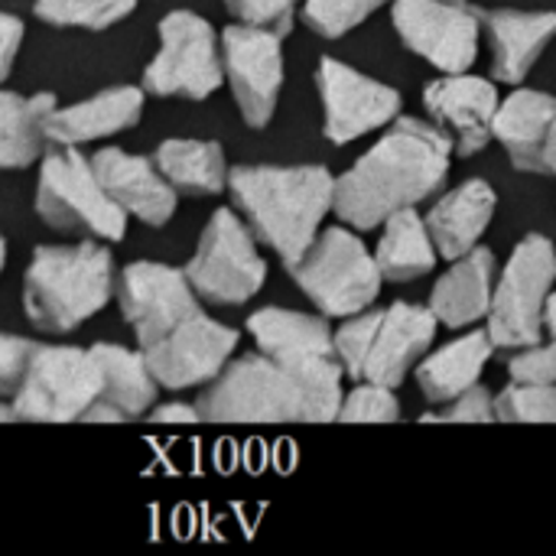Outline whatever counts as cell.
Segmentation results:
<instances>
[{
	"label": "cell",
	"mask_w": 556,
	"mask_h": 556,
	"mask_svg": "<svg viewBox=\"0 0 556 556\" xmlns=\"http://www.w3.org/2000/svg\"><path fill=\"white\" fill-rule=\"evenodd\" d=\"M257 352L274 358L303 394V424H336L345 397V368L336 352V329L323 313L264 306L248 316Z\"/></svg>",
	"instance_id": "4"
},
{
	"label": "cell",
	"mask_w": 556,
	"mask_h": 556,
	"mask_svg": "<svg viewBox=\"0 0 556 556\" xmlns=\"http://www.w3.org/2000/svg\"><path fill=\"white\" fill-rule=\"evenodd\" d=\"M114 300L140 349L163 339L169 329L202 309V300L192 290L186 270L160 261L127 264L117 274Z\"/></svg>",
	"instance_id": "15"
},
{
	"label": "cell",
	"mask_w": 556,
	"mask_h": 556,
	"mask_svg": "<svg viewBox=\"0 0 556 556\" xmlns=\"http://www.w3.org/2000/svg\"><path fill=\"white\" fill-rule=\"evenodd\" d=\"M508 375L511 381H525V384H556V332L551 336V342L511 352Z\"/></svg>",
	"instance_id": "38"
},
{
	"label": "cell",
	"mask_w": 556,
	"mask_h": 556,
	"mask_svg": "<svg viewBox=\"0 0 556 556\" xmlns=\"http://www.w3.org/2000/svg\"><path fill=\"white\" fill-rule=\"evenodd\" d=\"M544 173L547 176H556V124L547 137V147H544Z\"/></svg>",
	"instance_id": "41"
},
{
	"label": "cell",
	"mask_w": 556,
	"mask_h": 556,
	"mask_svg": "<svg viewBox=\"0 0 556 556\" xmlns=\"http://www.w3.org/2000/svg\"><path fill=\"white\" fill-rule=\"evenodd\" d=\"M150 420H156V424H202L199 410L189 407V404H179V401L153 407L150 410Z\"/></svg>",
	"instance_id": "40"
},
{
	"label": "cell",
	"mask_w": 556,
	"mask_h": 556,
	"mask_svg": "<svg viewBox=\"0 0 556 556\" xmlns=\"http://www.w3.org/2000/svg\"><path fill=\"white\" fill-rule=\"evenodd\" d=\"M391 0H303V23L323 39H342Z\"/></svg>",
	"instance_id": "31"
},
{
	"label": "cell",
	"mask_w": 556,
	"mask_h": 556,
	"mask_svg": "<svg viewBox=\"0 0 556 556\" xmlns=\"http://www.w3.org/2000/svg\"><path fill=\"white\" fill-rule=\"evenodd\" d=\"M238 342V329L222 326L205 309H199L176 329H169L163 339L143 345V358L160 388L186 391L208 384L235 358Z\"/></svg>",
	"instance_id": "16"
},
{
	"label": "cell",
	"mask_w": 556,
	"mask_h": 556,
	"mask_svg": "<svg viewBox=\"0 0 556 556\" xmlns=\"http://www.w3.org/2000/svg\"><path fill=\"white\" fill-rule=\"evenodd\" d=\"M482 33L492 42V78L521 85L556 39V10L479 7Z\"/></svg>",
	"instance_id": "20"
},
{
	"label": "cell",
	"mask_w": 556,
	"mask_h": 556,
	"mask_svg": "<svg viewBox=\"0 0 556 556\" xmlns=\"http://www.w3.org/2000/svg\"><path fill=\"white\" fill-rule=\"evenodd\" d=\"M3 264H7V238L0 231V274H3Z\"/></svg>",
	"instance_id": "44"
},
{
	"label": "cell",
	"mask_w": 556,
	"mask_h": 556,
	"mask_svg": "<svg viewBox=\"0 0 556 556\" xmlns=\"http://www.w3.org/2000/svg\"><path fill=\"white\" fill-rule=\"evenodd\" d=\"M453 3H466V0H453Z\"/></svg>",
	"instance_id": "45"
},
{
	"label": "cell",
	"mask_w": 556,
	"mask_h": 556,
	"mask_svg": "<svg viewBox=\"0 0 556 556\" xmlns=\"http://www.w3.org/2000/svg\"><path fill=\"white\" fill-rule=\"evenodd\" d=\"M495 208H498V195L485 179H466L446 195H440L427 212V228L440 257L456 261L472 248H479L482 235L495 218Z\"/></svg>",
	"instance_id": "25"
},
{
	"label": "cell",
	"mask_w": 556,
	"mask_h": 556,
	"mask_svg": "<svg viewBox=\"0 0 556 556\" xmlns=\"http://www.w3.org/2000/svg\"><path fill=\"white\" fill-rule=\"evenodd\" d=\"M316 88L323 104V134L336 147H345L371 130H381L404 114V98L397 88L352 68L336 55L319 59Z\"/></svg>",
	"instance_id": "14"
},
{
	"label": "cell",
	"mask_w": 556,
	"mask_h": 556,
	"mask_svg": "<svg viewBox=\"0 0 556 556\" xmlns=\"http://www.w3.org/2000/svg\"><path fill=\"white\" fill-rule=\"evenodd\" d=\"M137 10V0H36V20L62 29H111Z\"/></svg>",
	"instance_id": "30"
},
{
	"label": "cell",
	"mask_w": 556,
	"mask_h": 556,
	"mask_svg": "<svg viewBox=\"0 0 556 556\" xmlns=\"http://www.w3.org/2000/svg\"><path fill=\"white\" fill-rule=\"evenodd\" d=\"M225 10L235 23L261 26L277 36H290L296 23V0H225Z\"/></svg>",
	"instance_id": "35"
},
{
	"label": "cell",
	"mask_w": 556,
	"mask_h": 556,
	"mask_svg": "<svg viewBox=\"0 0 556 556\" xmlns=\"http://www.w3.org/2000/svg\"><path fill=\"white\" fill-rule=\"evenodd\" d=\"M59 98L52 91L16 94L0 88V169H26L49 150L46 117Z\"/></svg>",
	"instance_id": "28"
},
{
	"label": "cell",
	"mask_w": 556,
	"mask_h": 556,
	"mask_svg": "<svg viewBox=\"0 0 556 556\" xmlns=\"http://www.w3.org/2000/svg\"><path fill=\"white\" fill-rule=\"evenodd\" d=\"M437 326L440 319L433 316L430 306L391 303L388 309H381V323H378L362 381H375V384L397 391L407 381V375H414L427 349L433 345Z\"/></svg>",
	"instance_id": "21"
},
{
	"label": "cell",
	"mask_w": 556,
	"mask_h": 556,
	"mask_svg": "<svg viewBox=\"0 0 556 556\" xmlns=\"http://www.w3.org/2000/svg\"><path fill=\"white\" fill-rule=\"evenodd\" d=\"M495 280H498V261L482 244L450 261V270L430 290V309L440 319V326L469 329L476 323H485L492 309Z\"/></svg>",
	"instance_id": "23"
},
{
	"label": "cell",
	"mask_w": 556,
	"mask_h": 556,
	"mask_svg": "<svg viewBox=\"0 0 556 556\" xmlns=\"http://www.w3.org/2000/svg\"><path fill=\"white\" fill-rule=\"evenodd\" d=\"M186 277L202 303L241 306L261 293L267 280V261L257 251V238L238 208H215L199 235L195 254L186 261Z\"/></svg>",
	"instance_id": "10"
},
{
	"label": "cell",
	"mask_w": 556,
	"mask_h": 556,
	"mask_svg": "<svg viewBox=\"0 0 556 556\" xmlns=\"http://www.w3.org/2000/svg\"><path fill=\"white\" fill-rule=\"evenodd\" d=\"M498 424H556V384L511 381L495 394Z\"/></svg>",
	"instance_id": "32"
},
{
	"label": "cell",
	"mask_w": 556,
	"mask_h": 556,
	"mask_svg": "<svg viewBox=\"0 0 556 556\" xmlns=\"http://www.w3.org/2000/svg\"><path fill=\"white\" fill-rule=\"evenodd\" d=\"M495 352L498 349H495L489 329L466 332L463 339H456V342H450V345H443L437 352H427L420 358V365L414 368L420 394L433 407H443V404L456 401L463 391L479 384V375L495 358Z\"/></svg>",
	"instance_id": "26"
},
{
	"label": "cell",
	"mask_w": 556,
	"mask_h": 556,
	"mask_svg": "<svg viewBox=\"0 0 556 556\" xmlns=\"http://www.w3.org/2000/svg\"><path fill=\"white\" fill-rule=\"evenodd\" d=\"M114 257L98 238L39 244L23 274V313L52 336L75 332L114 300Z\"/></svg>",
	"instance_id": "3"
},
{
	"label": "cell",
	"mask_w": 556,
	"mask_h": 556,
	"mask_svg": "<svg viewBox=\"0 0 556 556\" xmlns=\"http://www.w3.org/2000/svg\"><path fill=\"white\" fill-rule=\"evenodd\" d=\"M33 208L42 225L55 231H78L98 241H121L130 218L108 195L91 156H85L78 147H52L42 153Z\"/></svg>",
	"instance_id": "5"
},
{
	"label": "cell",
	"mask_w": 556,
	"mask_h": 556,
	"mask_svg": "<svg viewBox=\"0 0 556 556\" xmlns=\"http://www.w3.org/2000/svg\"><path fill=\"white\" fill-rule=\"evenodd\" d=\"M160 49L140 75V88L153 98H186L205 101L225 85L222 65V33L192 13L169 10L160 26Z\"/></svg>",
	"instance_id": "9"
},
{
	"label": "cell",
	"mask_w": 556,
	"mask_h": 556,
	"mask_svg": "<svg viewBox=\"0 0 556 556\" xmlns=\"http://www.w3.org/2000/svg\"><path fill=\"white\" fill-rule=\"evenodd\" d=\"M0 424H16V410H13V401L0 397Z\"/></svg>",
	"instance_id": "43"
},
{
	"label": "cell",
	"mask_w": 556,
	"mask_h": 556,
	"mask_svg": "<svg viewBox=\"0 0 556 556\" xmlns=\"http://www.w3.org/2000/svg\"><path fill=\"white\" fill-rule=\"evenodd\" d=\"M498 104L502 94L495 88V78L469 72L440 75L424 88V108L430 121L450 134L456 156H476L492 143Z\"/></svg>",
	"instance_id": "17"
},
{
	"label": "cell",
	"mask_w": 556,
	"mask_h": 556,
	"mask_svg": "<svg viewBox=\"0 0 556 556\" xmlns=\"http://www.w3.org/2000/svg\"><path fill=\"white\" fill-rule=\"evenodd\" d=\"M156 169L166 176V182L179 195H218L228 192V160L222 143L215 140H189V137H169L153 150Z\"/></svg>",
	"instance_id": "27"
},
{
	"label": "cell",
	"mask_w": 556,
	"mask_h": 556,
	"mask_svg": "<svg viewBox=\"0 0 556 556\" xmlns=\"http://www.w3.org/2000/svg\"><path fill=\"white\" fill-rule=\"evenodd\" d=\"M147 91L134 85H114L104 88L78 104H55L46 117V137L49 147H81L91 140H104L114 134H124L140 124L143 117Z\"/></svg>",
	"instance_id": "22"
},
{
	"label": "cell",
	"mask_w": 556,
	"mask_h": 556,
	"mask_svg": "<svg viewBox=\"0 0 556 556\" xmlns=\"http://www.w3.org/2000/svg\"><path fill=\"white\" fill-rule=\"evenodd\" d=\"M202 424H303V394L293 378L264 352L231 358L195 401Z\"/></svg>",
	"instance_id": "8"
},
{
	"label": "cell",
	"mask_w": 556,
	"mask_h": 556,
	"mask_svg": "<svg viewBox=\"0 0 556 556\" xmlns=\"http://www.w3.org/2000/svg\"><path fill=\"white\" fill-rule=\"evenodd\" d=\"M495 394L482 384H472L456 401L443 404V410L420 414V424H495Z\"/></svg>",
	"instance_id": "36"
},
{
	"label": "cell",
	"mask_w": 556,
	"mask_h": 556,
	"mask_svg": "<svg viewBox=\"0 0 556 556\" xmlns=\"http://www.w3.org/2000/svg\"><path fill=\"white\" fill-rule=\"evenodd\" d=\"M544 323H547V336H554V332H556V287H554V293H551V300H547V313H544Z\"/></svg>",
	"instance_id": "42"
},
{
	"label": "cell",
	"mask_w": 556,
	"mask_h": 556,
	"mask_svg": "<svg viewBox=\"0 0 556 556\" xmlns=\"http://www.w3.org/2000/svg\"><path fill=\"white\" fill-rule=\"evenodd\" d=\"M290 280L329 319L355 316L381 296L384 277L368 244L345 225L323 228L309 251L287 267Z\"/></svg>",
	"instance_id": "6"
},
{
	"label": "cell",
	"mask_w": 556,
	"mask_h": 556,
	"mask_svg": "<svg viewBox=\"0 0 556 556\" xmlns=\"http://www.w3.org/2000/svg\"><path fill=\"white\" fill-rule=\"evenodd\" d=\"M401 420V401L394 388L375 381H355V388L342 397L339 424H394Z\"/></svg>",
	"instance_id": "34"
},
{
	"label": "cell",
	"mask_w": 556,
	"mask_h": 556,
	"mask_svg": "<svg viewBox=\"0 0 556 556\" xmlns=\"http://www.w3.org/2000/svg\"><path fill=\"white\" fill-rule=\"evenodd\" d=\"M391 23L401 42L443 75L469 72L479 59V7L453 0H391Z\"/></svg>",
	"instance_id": "12"
},
{
	"label": "cell",
	"mask_w": 556,
	"mask_h": 556,
	"mask_svg": "<svg viewBox=\"0 0 556 556\" xmlns=\"http://www.w3.org/2000/svg\"><path fill=\"white\" fill-rule=\"evenodd\" d=\"M556 124V94L515 88L502 98L492 140H498L518 173H544V147ZM547 176V173H544Z\"/></svg>",
	"instance_id": "24"
},
{
	"label": "cell",
	"mask_w": 556,
	"mask_h": 556,
	"mask_svg": "<svg viewBox=\"0 0 556 556\" xmlns=\"http://www.w3.org/2000/svg\"><path fill=\"white\" fill-rule=\"evenodd\" d=\"M378 323H381V309L368 306L355 316H345V323L336 329V352H339V362H342L349 381L365 378V365H368V355L375 345Z\"/></svg>",
	"instance_id": "33"
},
{
	"label": "cell",
	"mask_w": 556,
	"mask_h": 556,
	"mask_svg": "<svg viewBox=\"0 0 556 556\" xmlns=\"http://www.w3.org/2000/svg\"><path fill=\"white\" fill-rule=\"evenodd\" d=\"M556 287V248L547 235H525L495 280L485 329L498 352L541 345L547 336V300Z\"/></svg>",
	"instance_id": "7"
},
{
	"label": "cell",
	"mask_w": 556,
	"mask_h": 556,
	"mask_svg": "<svg viewBox=\"0 0 556 556\" xmlns=\"http://www.w3.org/2000/svg\"><path fill=\"white\" fill-rule=\"evenodd\" d=\"M91 355L101 371V394L85 410L81 424H127L156 407L160 384L143 358V349H124L117 342H94Z\"/></svg>",
	"instance_id": "19"
},
{
	"label": "cell",
	"mask_w": 556,
	"mask_h": 556,
	"mask_svg": "<svg viewBox=\"0 0 556 556\" xmlns=\"http://www.w3.org/2000/svg\"><path fill=\"white\" fill-rule=\"evenodd\" d=\"M222 65H225V85L231 88V98L241 111V121L251 130H264L274 114L283 91V36L231 23L222 29Z\"/></svg>",
	"instance_id": "13"
},
{
	"label": "cell",
	"mask_w": 556,
	"mask_h": 556,
	"mask_svg": "<svg viewBox=\"0 0 556 556\" xmlns=\"http://www.w3.org/2000/svg\"><path fill=\"white\" fill-rule=\"evenodd\" d=\"M94 173L108 195L137 222L150 228H163L179 205V192L166 182V176L156 169L153 156L127 153L121 147H101L94 156Z\"/></svg>",
	"instance_id": "18"
},
{
	"label": "cell",
	"mask_w": 556,
	"mask_h": 556,
	"mask_svg": "<svg viewBox=\"0 0 556 556\" xmlns=\"http://www.w3.org/2000/svg\"><path fill=\"white\" fill-rule=\"evenodd\" d=\"M453 156V140L440 124L401 114L371 150L336 176V215L355 231H375L394 212L443 192Z\"/></svg>",
	"instance_id": "1"
},
{
	"label": "cell",
	"mask_w": 556,
	"mask_h": 556,
	"mask_svg": "<svg viewBox=\"0 0 556 556\" xmlns=\"http://www.w3.org/2000/svg\"><path fill=\"white\" fill-rule=\"evenodd\" d=\"M375 261L381 267L384 283H410V280L427 277L437 267L440 251H437L427 218L417 212V205L394 212L381 225V238L375 244Z\"/></svg>",
	"instance_id": "29"
},
{
	"label": "cell",
	"mask_w": 556,
	"mask_h": 556,
	"mask_svg": "<svg viewBox=\"0 0 556 556\" xmlns=\"http://www.w3.org/2000/svg\"><path fill=\"white\" fill-rule=\"evenodd\" d=\"M39 349H42V342L0 332V397L13 401V394L23 388Z\"/></svg>",
	"instance_id": "37"
},
{
	"label": "cell",
	"mask_w": 556,
	"mask_h": 556,
	"mask_svg": "<svg viewBox=\"0 0 556 556\" xmlns=\"http://www.w3.org/2000/svg\"><path fill=\"white\" fill-rule=\"evenodd\" d=\"M98 394L101 371L91 349L42 345L23 388L13 394V410L26 424H81Z\"/></svg>",
	"instance_id": "11"
},
{
	"label": "cell",
	"mask_w": 556,
	"mask_h": 556,
	"mask_svg": "<svg viewBox=\"0 0 556 556\" xmlns=\"http://www.w3.org/2000/svg\"><path fill=\"white\" fill-rule=\"evenodd\" d=\"M23 36H26L23 20L0 10V85H3V81L10 78V72H13V62H16L20 46H23Z\"/></svg>",
	"instance_id": "39"
},
{
	"label": "cell",
	"mask_w": 556,
	"mask_h": 556,
	"mask_svg": "<svg viewBox=\"0 0 556 556\" xmlns=\"http://www.w3.org/2000/svg\"><path fill=\"white\" fill-rule=\"evenodd\" d=\"M228 195L254 238L283 267L300 261L329 212H336V176L326 166H231Z\"/></svg>",
	"instance_id": "2"
}]
</instances>
